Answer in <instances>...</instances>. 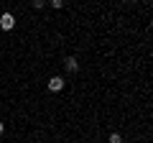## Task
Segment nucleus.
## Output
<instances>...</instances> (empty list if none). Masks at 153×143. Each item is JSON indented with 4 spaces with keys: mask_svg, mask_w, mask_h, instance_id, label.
Here are the masks:
<instances>
[{
    "mask_svg": "<svg viewBox=\"0 0 153 143\" xmlns=\"http://www.w3.org/2000/svg\"><path fill=\"white\" fill-rule=\"evenodd\" d=\"M0 28H3V31H13V28H16V16H13V13H3V16H0Z\"/></svg>",
    "mask_w": 153,
    "mask_h": 143,
    "instance_id": "obj_1",
    "label": "nucleus"
},
{
    "mask_svg": "<svg viewBox=\"0 0 153 143\" xmlns=\"http://www.w3.org/2000/svg\"><path fill=\"white\" fill-rule=\"evenodd\" d=\"M49 89L51 92H61V89H64V77H51L49 79Z\"/></svg>",
    "mask_w": 153,
    "mask_h": 143,
    "instance_id": "obj_2",
    "label": "nucleus"
},
{
    "mask_svg": "<svg viewBox=\"0 0 153 143\" xmlns=\"http://www.w3.org/2000/svg\"><path fill=\"white\" fill-rule=\"evenodd\" d=\"M64 69H66V72H71V74H74V72L79 69V61H76L74 56H66V59H64Z\"/></svg>",
    "mask_w": 153,
    "mask_h": 143,
    "instance_id": "obj_3",
    "label": "nucleus"
},
{
    "mask_svg": "<svg viewBox=\"0 0 153 143\" xmlns=\"http://www.w3.org/2000/svg\"><path fill=\"white\" fill-rule=\"evenodd\" d=\"M110 143H123V136L120 133H110Z\"/></svg>",
    "mask_w": 153,
    "mask_h": 143,
    "instance_id": "obj_4",
    "label": "nucleus"
},
{
    "mask_svg": "<svg viewBox=\"0 0 153 143\" xmlns=\"http://www.w3.org/2000/svg\"><path fill=\"white\" fill-rule=\"evenodd\" d=\"M49 5H51V8H54V10H59V8H64V3H61V0H51Z\"/></svg>",
    "mask_w": 153,
    "mask_h": 143,
    "instance_id": "obj_5",
    "label": "nucleus"
},
{
    "mask_svg": "<svg viewBox=\"0 0 153 143\" xmlns=\"http://www.w3.org/2000/svg\"><path fill=\"white\" fill-rule=\"evenodd\" d=\"M3 130H5V125H3V123H0V136H3Z\"/></svg>",
    "mask_w": 153,
    "mask_h": 143,
    "instance_id": "obj_6",
    "label": "nucleus"
}]
</instances>
